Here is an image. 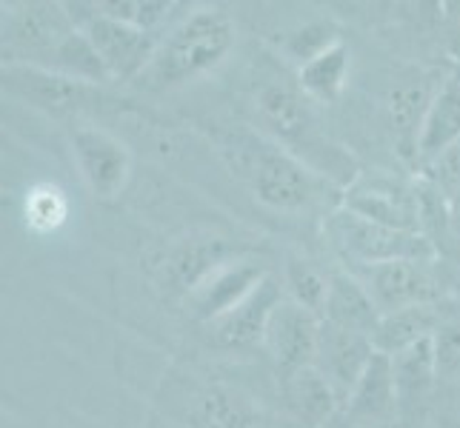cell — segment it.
I'll use <instances>...</instances> for the list:
<instances>
[{"label": "cell", "mask_w": 460, "mask_h": 428, "mask_svg": "<svg viewBox=\"0 0 460 428\" xmlns=\"http://www.w3.org/2000/svg\"><path fill=\"white\" fill-rule=\"evenodd\" d=\"M252 109L269 140L300 157L323 180L346 188L358 178V166L329 140L314 115V103L287 74H261L252 89Z\"/></svg>", "instance_id": "6da1fadb"}, {"label": "cell", "mask_w": 460, "mask_h": 428, "mask_svg": "<svg viewBox=\"0 0 460 428\" xmlns=\"http://www.w3.org/2000/svg\"><path fill=\"white\" fill-rule=\"evenodd\" d=\"M220 154L249 192L275 212H309L326 195L321 174L263 132H229L220 140Z\"/></svg>", "instance_id": "7a4b0ae2"}, {"label": "cell", "mask_w": 460, "mask_h": 428, "mask_svg": "<svg viewBox=\"0 0 460 428\" xmlns=\"http://www.w3.org/2000/svg\"><path fill=\"white\" fill-rule=\"evenodd\" d=\"M237 31L226 12L198 9L169 29L144 77L152 86H181L217 69L234 49Z\"/></svg>", "instance_id": "3957f363"}, {"label": "cell", "mask_w": 460, "mask_h": 428, "mask_svg": "<svg viewBox=\"0 0 460 428\" xmlns=\"http://www.w3.org/2000/svg\"><path fill=\"white\" fill-rule=\"evenodd\" d=\"M326 237L349 266H380L392 260H435L438 249L423 231L375 223L338 205L326 214Z\"/></svg>", "instance_id": "277c9868"}, {"label": "cell", "mask_w": 460, "mask_h": 428, "mask_svg": "<svg viewBox=\"0 0 460 428\" xmlns=\"http://www.w3.org/2000/svg\"><path fill=\"white\" fill-rule=\"evenodd\" d=\"M77 31L69 6L23 4L4 14V60L6 66H40L52 72V63Z\"/></svg>", "instance_id": "5b68a950"}, {"label": "cell", "mask_w": 460, "mask_h": 428, "mask_svg": "<svg viewBox=\"0 0 460 428\" xmlns=\"http://www.w3.org/2000/svg\"><path fill=\"white\" fill-rule=\"evenodd\" d=\"M75 26L89 38L92 49L98 52L112 81H132L144 77L149 63L155 60L161 38L155 31H144L123 21L106 18L92 4H69Z\"/></svg>", "instance_id": "8992f818"}, {"label": "cell", "mask_w": 460, "mask_h": 428, "mask_svg": "<svg viewBox=\"0 0 460 428\" xmlns=\"http://www.w3.org/2000/svg\"><path fill=\"white\" fill-rule=\"evenodd\" d=\"M341 205L392 229H423V197L418 188L386 169L358 171V178L343 188Z\"/></svg>", "instance_id": "52a82bcc"}, {"label": "cell", "mask_w": 460, "mask_h": 428, "mask_svg": "<svg viewBox=\"0 0 460 428\" xmlns=\"http://www.w3.org/2000/svg\"><path fill=\"white\" fill-rule=\"evenodd\" d=\"M369 292L380 314L429 306L447 300V285L435 272V260H392L380 266H349Z\"/></svg>", "instance_id": "ba28073f"}, {"label": "cell", "mask_w": 460, "mask_h": 428, "mask_svg": "<svg viewBox=\"0 0 460 428\" xmlns=\"http://www.w3.org/2000/svg\"><path fill=\"white\" fill-rule=\"evenodd\" d=\"M72 152L81 178L94 197L112 203L126 192L132 178V154L123 140L98 126L81 123L72 129Z\"/></svg>", "instance_id": "9c48e42d"}, {"label": "cell", "mask_w": 460, "mask_h": 428, "mask_svg": "<svg viewBox=\"0 0 460 428\" xmlns=\"http://www.w3.org/2000/svg\"><path fill=\"white\" fill-rule=\"evenodd\" d=\"M4 92L46 115H77L98 103V89L40 66H4Z\"/></svg>", "instance_id": "30bf717a"}, {"label": "cell", "mask_w": 460, "mask_h": 428, "mask_svg": "<svg viewBox=\"0 0 460 428\" xmlns=\"http://www.w3.org/2000/svg\"><path fill=\"white\" fill-rule=\"evenodd\" d=\"M283 303V289L275 277H263L258 289L249 297H243L234 309H229L224 317L209 323L212 340L217 348L226 352H243L258 343H266V331L278 306Z\"/></svg>", "instance_id": "8fae6325"}, {"label": "cell", "mask_w": 460, "mask_h": 428, "mask_svg": "<svg viewBox=\"0 0 460 428\" xmlns=\"http://www.w3.org/2000/svg\"><path fill=\"white\" fill-rule=\"evenodd\" d=\"M237 258H243L241 246L229 243L226 237L206 234V237H189V240H178L174 246H169L161 255V260H157V268H161L164 283L183 292L186 297L212 272H217L220 266H226Z\"/></svg>", "instance_id": "7c38bea8"}, {"label": "cell", "mask_w": 460, "mask_h": 428, "mask_svg": "<svg viewBox=\"0 0 460 428\" xmlns=\"http://www.w3.org/2000/svg\"><path fill=\"white\" fill-rule=\"evenodd\" d=\"M375 354H377V348H375L372 337L321 320L314 369L338 389V394L343 397V406L349 400V394H352V389L358 386V380L363 377V371L369 369Z\"/></svg>", "instance_id": "4fadbf2b"}, {"label": "cell", "mask_w": 460, "mask_h": 428, "mask_svg": "<svg viewBox=\"0 0 460 428\" xmlns=\"http://www.w3.org/2000/svg\"><path fill=\"white\" fill-rule=\"evenodd\" d=\"M317 331H321V317L317 314L292 303V300H283L278 306L266 331V348L272 352L280 380L314 366Z\"/></svg>", "instance_id": "5bb4252c"}, {"label": "cell", "mask_w": 460, "mask_h": 428, "mask_svg": "<svg viewBox=\"0 0 460 428\" xmlns=\"http://www.w3.org/2000/svg\"><path fill=\"white\" fill-rule=\"evenodd\" d=\"M401 415V394L394 383L392 357L375 354L369 369L363 371L358 386L346 400V417L355 428H389L398 425Z\"/></svg>", "instance_id": "9a60e30c"}, {"label": "cell", "mask_w": 460, "mask_h": 428, "mask_svg": "<svg viewBox=\"0 0 460 428\" xmlns=\"http://www.w3.org/2000/svg\"><path fill=\"white\" fill-rule=\"evenodd\" d=\"M263 277L266 272L261 263L237 258L226 266H220L217 272H212L192 294H186V306L200 323L209 326L212 320L224 317L229 309L241 303L243 297L255 292Z\"/></svg>", "instance_id": "2e32d148"}, {"label": "cell", "mask_w": 460, "mask_h": 428, "mask_svg": "<svg viewBox=\"0 0 460 428\" xmlns=\"http://www.w3.org/2000/svg\"><path fill=\"white\" fill-rule=\"evenodd\" d=\"M435 94L438 89H432V81L423 74L401 77L386 94V120L394 137V149L406 163H418L420 129Z\"/></svg>", "instance_id": "e0dca14e"}, {"label": "cell", "mask_w": 460, "mask_h": 428, "mask_svg": "<svg viewBox=\"0 0 460 428\" xmlns=\"http://www.w3.org/2000/svg\"><path fill=\"white\" fill-rule=\"evenodd\" d=\"M449 297L440 300V303H429V306H411L403 311H392L380 317V323L372 335V343L380 354H398L403 348L415 345L426 337H435L440 323L447 320L449 314Z\"/></svg>", "instance_id": "ac0fdd59"}, {"label": "cell", "mask_w": 460, "mask_h": 428, "mask_svg": "<svg viewBox=\"0 0 460 428\" xmlns=\"http://www.w3.org/2000/svg\"><path fill=\"white\" fill-rule=\"evenodd\" d=\"M258 408L249 397L226 386H200L189 394L186 425L189 428H255Z\"/></svg>", "instance_id": "d6986e66"}, {"label": "cell", "mask_w": 460, "mask_h": 428, "mask_svg": "<svg viewBox=\"0 0 460 428\" xmlns=\"http://www.w3.org/2000/svg\"><path fill=\"white\" fill-rule=\"evenodd\" d=\"M380 317L384 314L377 311L375 300L369 297V292L363 289V283L352 272L329 275V297H326L321 320L372 337Z\"/></svg>", "instance_id": "ffe728a7"}, {"label": "cell", "mask_w": 460, "mask_h": 428, "mask_svg": "<svg viewBox=\"0 0 460 428\" xmlns=\"http://www.w3.org/2000/svg\"><path fill=\"white\" fill-rule=\"evenodd\" d=\"M460 143V77L440 81L438 94L426 112L420 143H418V163H435L440 154H447Z\"/></svg>", "instance_id": "44dd1931"}, {"label": "cell", "mask_w": 460, "mask_h": 428, "mask_svg": "<svg viewBox=\"0 0 460 428\" xmlns=\"http://www.w3.org/2000/svg\"><path fill=\"white\" fill-rule=\"evenodd\" d=\"M349 72H352V49L341 38L323 55H317L314 60L304 63L297 69V86L304 89V94L312 103L329 106L338 103L341 94L346 92Z\"/></svg>", "instance_id": "7402d4cb"}, {"label": "cell", "mask_w": 460, "mask_h": 428, "mask_svg": "<svg viewBox=\"0 0 460 428\" xmlns=\"http://www.w3.org/2000/svg\"><path fill=\"white\" fill-rule=\"evenodd\" d=\"M283 397H287L289 408L295 411V417L309 425L326 423L343 406L338 389L314 366L300 369L283 380Z\"/></svg>", "instance_id": "603a6c76"}, {"label": "cell", "mask_w": 460, "mask_h": 428, "mask_svg": "<svg viewBox=\"0 0 460 428\" xmlns=\"http://www.w3.org/2000/svg\"><path fill=\"white\" fill-rule=\"evenodd\" d=\"M392 371H394V383H398V394H401V408L420 403L435 386V380L440 377L435 337H426L415 345L403 348V352L392 354Z\"/></svg>", "instance_id": "cb8c5ba5"}, {"label": "cell", "mask_w": 460, "mask_h": 428, "mask_svg": "<svg viewBox=\"0 0 460 428\" xmlns=\"http://www.w3.org/2000/svg\"><path fill=\"white\" fill-rule=\"evenodd\" d=\"M23 220L31 234H55L69 220V197L55 183H35L23 197Z\"/></svg>", "instance_id": "d4e9b609"}, {"label": "cell", "mask_w": 460, "mask_h": 428, "mask_svg": "<svg viewBox=\"0 0 460 428\" xmlns=\"http://www.w3.org/2000/svg\"><path fill=\"white\" fill-rule=\"evenodd\" d=\"M287 289H289V300L297 306H304L306 311L323 317V306L329 297V277L321 272L317 266H312L309 260L292 258L287 263Z\"/></svg>", "instance_id": "484cf974"}, {"label": "cell", "mask_w": 460, "mask_h": 428, "mask_svg": "<svg viewBox=\"0 0 460 428\" xmlns=\"http://www.w3.org/2000/svg\"><path fill=\"white\" fill-rule=\"evenodd\" d=\"M106 18L123 21L129 26H137L144 31H155L164 23L174 18V9H181L178 4H152V0H103V4H92Z\"/></svg>", "instance_id": "4316f807"}, {"label": "cell", "mask_w": 460, "mask_h": 428, "mask_svg": "<svg viewBox=\"0 0 460 428\" xmlns=\"http://www.w3.org/2000/svg\"><path fill=\"white\" fill-rule=\"evenodd\" d=\"M338 40H341V35H338L332 23H306L304 29H297L295 35L287 38V43H283V52H287L300 69L304 63L314 60L317 55H323L329 46H335Z\"/></svg>", "instance_id": "83f0119b"}, {"label": "cell", "mask_w": 460, "mask_h": 428, "mask_svg": "<svg viewBox=\"0 0 460 428\" xmlns=\"http://www.w3.org/2000/svg\"><path fill=\"white\" fill-rule=\"evenodd\" d=\"M447 9H452L449 12V38H452V46L457 52V60H460V4H452Z\"/></svg>", "instance_id": "f1b7e54d"}, {"label": "cell", "mask_w": 460, "mask_h": 428, "mask_svg": "<svg viewBox=\"0 0 460 428\" xmlns=\"http://www.w3.org/2000/svg\"><path fill=\"white\" fill-rule=\"evenodd\" d=\"M447 205H449V223L455 226V231L460 234V186L455 192L447 195Z\"/></svg>", "instance_id": "f546056e"}, {"label": "cell", "mask_w": 460, "mask_h": 428, "mask_svg": "<svg viewBox=\"0 0 460 428\" xmlns=\"http://www.w3.org/2000/svg\"><path fill=\"white\" fill-rule=\"evenodd\" d=\"M440 428H460V420H447Z\"/></svg>", "instance_id": "4dcf8cb0"}]
</instances>
